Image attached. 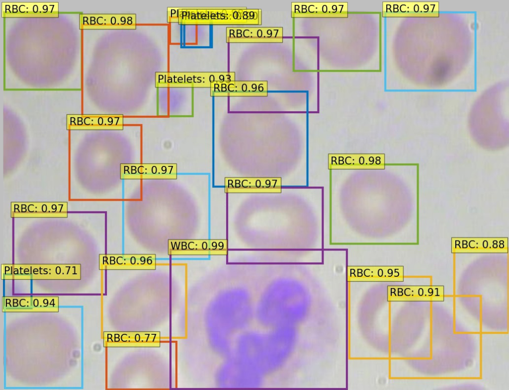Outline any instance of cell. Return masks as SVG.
Returning a JSON list of instances; mask_svg holds the SVG:
<instances>
[{
  "label": "cell",
  "mask_w": 509,
  "mask_h": 390,
  "mask_svg": "<svg viewBox=\"0 0 509 390\" xmlns=\"http://www.w3.org/2000/svg\"><path fill=\"white\" fill-rule=\"evenodd\" d=\"M452 253H507L508 237H452Z\"/></svg>",
  "instance_id": "ba28073f"
},
{
  "label": "cell",
  "mask_w": 509,
  "mask_h": 390,
  "mask_svg": "<svg viewBox=\"0 0 509 390\" xmlns=\"http://www.w3.org/2000/svg\"><path fill=\"white\" fill-rule=\"evenodd\" d=\"M68 130H122L123 116L113 114H68Z\"/></svg>",
  "instance_id": "9c48e42d"
},
{
  "label": "cell",
  "mask_w": 509,
  "mask_h": 390,
  "mask_svg": "<svg viewBox=\"0 0 509 390\" xmlns=\"http://www.w3.org/2000/svg\"><path fill=\"white\" fill-rule=\"evenodd\" d=\"M210 326L213 346L221 356L231 353L237 334L249 324L253 305L242 295L221 297L212 306Z\"/></svg>",
  "instance_id": "7a4b0ae2"
},
{
  "label": "cell",
  "mask_w": 509,
  "mask_h": 390,
  "mask_svg": "<svg viewBox=\"0 0 509 390\" xmlns=\"http://www.w3.org/2000/svg\"><path fill=\"white\" fill-rule=\"evenodd\" d=\"M228 241L225 239H170L168 254L170 255H208L227 254Z\"/></svg>",
  "instance_id": "8992f818"
},
{
  "label": "cell",
  "mask_w": 509,
  "mask_h": 390,
  "mask_svg": "<svg viewBox=\"0 0 509 390\" xmlns=\"http://www.w3.org/2000/svg\"><path fill=\"white\" fill-rule=\"evenodd\" d=\"M294 342L292 327L273 328L265 333L247 332L236 339L233 353L263 378L286 363Z\"/></svg>",
  "instance_id": "6da1fadb"
},
{
  "label": "cell",
  "mask_w": 509,
  "mask_h": 390,
  "mask_svg": "<svg viewBox=\"0 0 509 390\" xmlns=\"http://www.w3.org/2000/svg\"><path fill=\"white\" fill-rule=\"evenodd\" d=\"M348 276L352 278H376L403 281V266L351 267L348 269Z\"/></svg>",
  "instance_id": "2e32d148"
},
{
  "label": "cell",
  "mask_w": 509,
  "mask_h": 390,
  "mask_svg": "<svg viewBox=\"0 0 509 390\" xmlns=\"http://www.w3.org/2000/svg\"><path fill=\"white\" fill-rule=\"evenodd\" d=\"M66 202H12L10 212H67Z\"/></svg>",
  "instance_id": "e0dca14e"
},
{
  "label": "cell",
  "mask_w": 509,
  "mask_h": 390,
  "mask_svg": "<svg viewBox=\"0 0 509 390\" xmlns=\"http://www.w3.org/2000/svg\"><path fill=\"white\" fill-rule=\"evenodd\" d=\"M11 218H67V212H10Z\"/></svg>",
  "instance_id": "d6986e66"
},
{
  "label": "cell",
  "mask_w": 509,
  "mask_h": 390,
  "mask_svg": "<svg viewBox=\"0 0 509 390\" xmlns=\"http://www.w3.org/2000/svg\"><path fill=\"white\" fill-rule=\"evenodd\" d=\"M3 17H58L57 2H3Z\"/></svg>",
  "instance_id": "30bf717a"
},
{
  "label": "cell",
  "mask_w": 509,
  "mask_h": 390,
  "mask_svg": "<svg viewBox=\"0 0 509 390\" xmlns=\"http://www.w3.org/2000/svg\"><path fill=\"white\" fill-rule=\"evenodd\" d=\"M219 385L222 387H259L263 379L233 356L225 358L217 374Z\"/></svg>",
  "instance_id": "5b68a950"
},
{
  "label": "cell",
  "mask_w": 509,
  "mask_h": 390,
  "mask_svg": "<svg viewBox=\"0 0 509 390\" xmlns=\"http://www.w3.org/2000/svg\"><path fill=\"white\" fill-rule=\"evenodd\" d=\"M1 279H81L80 264H3Z\"/></svg>",
  "instance_id": "277c9868"
},
{
  "label": "cell",
  "mask_w": 509,
  "mask_h": 390,
  "mask_svg": "<svg viewBox=\"0 0 509 390\" xmlns=\"http://www.w3.org/2000/svg\"><path fill=\"white\" fill-rule=\"evenodd\" d=\"M176 164H121V175L176 174Z\"/></svg>",
  "instance_id": "ac0fdd59"
},
{
  "label": "cell",
  "mask_w": 509,
  "mask_h": 390,
  "mask_svg": "<svg viewBox=\"0 0 509 390\" xmlns=\"http://www.w3.org/2000/svg\"><path fill=\"white\" fill-rule=\"evenodd\" d=\"M227 42H282V27H227Z\"/></svg>",
  "instance_id": "7c38bea8"
},
{
  "label": "cell",
  "mask_w": 509,
  "mask_h": 390,
  "mask_svg": "<svg viewBox=\"0 0 509 390\" xmlns=\"http://www.w3.org/2000/svg\"><path fill=\"white\" fill-rule=\"evenodd\" d=\"M391 298L406 301H443V286H402L389 288Z\"/></svg>",
  "instance_id": "5bb4252c"
},
{
  "label": "cell",
  "mask_w": 509,
  "mask_h": 390,
  "mask_svg": "<svg viewBox=\"0 0 509 390\" xmlns=\"http://www.w3.org/2000/svg\"><path fill=\"white\" fill-rule=\"evenodd\" d=\"M182 24L260 25L261 10L251 8L184 9Z\"/></svg>",
  "instance_id": "3957f363"
},
{
  "label": "cell",
  "mask_w": 509,
  "mask_h": 390,
  "mask_svg": "<svg viewBox=\"0 0 509 390\" xmlns=\"http://www.w3.org/2000/svg\"><path fill=\"white\" fill-rule=\"evenodd\" d=\"M135 14H81L80 28L89 29H135Z\"/></svg>",
  "instance_id": "9a60e30c"
},
{
  "label": "cell",
  "mask_w": 509,
  "mask_h": 390,
  "mask_svg": "<svg viewBox=\"0 0 509 390\" xmlns=\"http://www.w3.org/2000/svg\"><path fill=\"white\" fill-rule=\"evenodd\" d=\"M59 297H3L2 311L5 312H58Z\"/></svg>",
  "instance_id": "8fae6325"
},
{
  "label": "cell",
  "mask_w": 509,
  "mask_h": 390,
  "mask_svg": "<svg viewBox=\"0 0 509 390\" xmlns=\"http://www.w3.org/2000/svg\"><path fill=\"white\" fill-rule=\"evenodd\" d=\"M121 179H176V174H130L121 175Z\"/></svg>",
  "instance_id": "ffe728a7"
},
{
  "label": "cell",
  "mask_w": 509,
  "mask_h": 390,
  "mask_svg": "<svg viewBox=\"0 0 509 390\" xmlns=\"http://www.w3.org/2000/svg\"><path fill=\"white\" fill-rule=\"evenodd\" d=\"M155 254H100V270H155Z\"/></svg>",
  "instance_id": "52a82bcc"
},
{
  "label": "cell",
  "mask_w": 509,
  "mask_h": 390,
  "mask_svg": "<svg viewBox=\"0 0 509 390\" xmlns=\"http://www.w3.org/2000/svg\"><path fill=\"white\" fill-rule=\"evenodd\" d=\"M213 96H266V81H230L213 82Z\"/></svg>",
  "instance_id": "4fadbf2b"
}]
</instances>
